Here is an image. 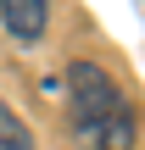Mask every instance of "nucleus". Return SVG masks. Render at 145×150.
<instances>
[{
  "instance_id": "1",
  "label": "nucleus",
  "mask_w": 145,
  "mask_h": 150,
  "mask_svg": "<svg viewBox=\"0 0 145 150\" xmlns=\"http://www.w3.org/2000/svg\"><path fill=\"white\" fill-rule=\"evenodd\" d=\"M61 89H67V106H73V128H78V139L95 150H129L134 145V111H129V95L117 89V78L101 67V61H73L67 67V78H61Z\"/></svg>"
},
{
  "instance_id": "2",
  "label": "nucleus",
  "mask_w": 145,
  "mask_h": 150,
  "mask_svg": "<svg viewBox=\"0 0 145 150\" xmlns=\"http://www.w3.org/2000/svg\"><path fill=\"white\" fill-rule=\"evenodd\" d=\"M0 22L11 28V39H39L50 22V0H0Z\"/></svg>"
},
{
  "instance_id": "3",
  "label": "nucleus",
  "mask_w": 145,
  "mask_h": 150,
  "mask_svg": "<svg viewBox=\"0 0 145 150\" xmlns=\"http://www.w3.org/2000/svg\"><path fill=\"white\" fill-rule=\"evenodd\" d=\"M0 150H34V134L22 128V117L0 100Z\"/></svg>"
}]
</instances>
